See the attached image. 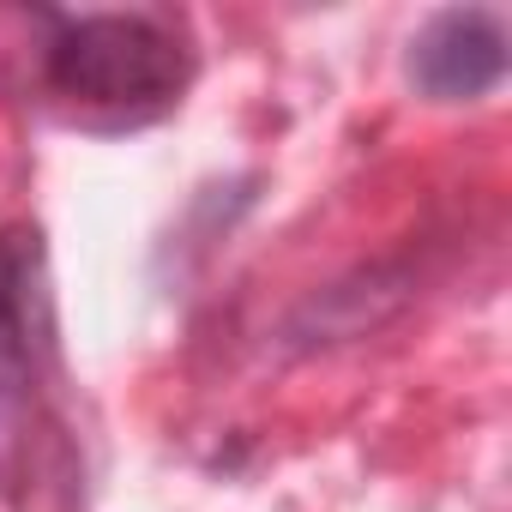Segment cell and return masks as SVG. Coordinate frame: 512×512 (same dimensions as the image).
I'll use <instances>...</instances> for the list:
<instances>
[{"mask_svg": "<svg viewBox=\"0 0 512 512\" xmlns=\"http://www.w3.org/2000/svg\"><path fill=\"white\" fill-rule=\"evenodd\" d=\"M55 362L49 247L37 223L0 229V404H31Z\"/></svg>", "mask_w": 512, "mask_h": 512, "instance_id": "obj_2", "label": "cell"}, {"mask_svg": "<svg viewBox=\"0 0 512 512\" xmlns=\"http://www.w3.org/2000/svg\"><path fill=\"white\" fill-rule=\"evenodd\" d=\"M49 25L43 85L91 121L139 127L193 85V43L169 13H37Z\"/></svg>", "mask_w": 512, "mask_h": 512, "instance_id": "obj_1", "label": "cell"}, {"mask_svg": "<svg viewBox=\"0 0 512 512\" xmlns=\"http://www.w3.org/2000/svg\"><path fill=\"white\" fill-rule=\"evenodd\" d=\"M506 19L494 7H446L410 37V85L428 103H476L506 79Z\"/></svg>", "mask_w": 512, "mask_h": 512, "instance_id": "obj_3", "label": "cell"}]
</instances>
